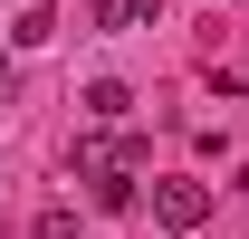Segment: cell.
Instances as JSON below:
<instances>
[{
	"label": "cell",
	"instance_id": "obj_7",
	"mask_svg": "<svg viewBox=\"0 0 249 239\" xmlns=\"http://www.w3.org/2000/svg\"><path fill=\"white\" fill-rule=\"evenodd\" d=\"M0 86H10V58H0Z\"/></svg>",
	"mask_w": 249,
	"mask_h": 239
},
{
	"label": "cell",
	"instance_id": "obj_4",
	"mask_svg": "<svg viewBox=\"0 0 249 239\" xmlns=\"http://www.w3.org/2000/svg\"><path fill=\"white\" fill-rule=\"evenodd\" d=\"M96 29L124 38V29H154V0H96Z\"/></svg>",
	"mask_w": 249,
	"mask_h": 239
},
{
	"label": "cell",
	"instance_id": "obj_6",
	"mask_svg": "<svg viewBox=\"0 0 249 239\" xmlns=\"http://www.w3.org/2000/svg\"><path fill=\"white\" fill-rule=\"evenodd\" d=\"M29 239H77V210H67V201H48V210L29 220Z\"/></svg>",
	"mask_w": 249,
	"mask_h": 239
},
{
	"label": "cell",
	"instance_id": "obj_3",
	"mask_svg": "<svg viewBox=\"0 0 249 239\" xmlns=\"http://www.w3.org/2000/svg\"><path fill=\"white\" fill-rule=\"evenodd\" d=\"M134 115V86H124V77H96L87 86V124H124Z\"/></svg>",
	"mask_w": 249,
	"mask_h": 239
},
{
	"label": "cell",
	"instance_id": "obj_5",
	"mask_svg": "<svg viewBox=\"0 0 249 239\" xmlns=\"http://www.w3.org/2000/svg\"><path fill=\"white\" fill-rule=\"evenodd\" d=\"M10 38H19V48H48V38H58V10H48V0H29V10L10 19Z\"/></svg>",
	"mask_w": 249,
	"mask_h": 239
},
{
	"label": "cell",
	"instance_id": "obj_1",
	"mask_svg": "<svg viewBox=\"0 0 249 239\" xmlns=\"http://www.w3.org/2000/svg\"><path fill=\"white\" fill-rule=\"evenodd\" d=\"M77 182H87V201L106 210V220H124V210H144V182L124 172V163H115V144H96V134L77 144Z\"/></svg>",
	"mask_w": 249,
	"mask_h": 239
},
{
	"label": "cell",
	"instance_id": "obj_2",
	"mask_svg": "<svg viewBox=\"0 0 249 239\" xmlns=\"http://www.w3.org/2000/svg\"><path fill=\"white\" fill-rule=\"evenodd\" d=\"M201 220H211V182H192V172H154V230L192 239Z\"/></svg>",
	"mask_w": 249,
	"mask_h": 239
}]
</instances>
